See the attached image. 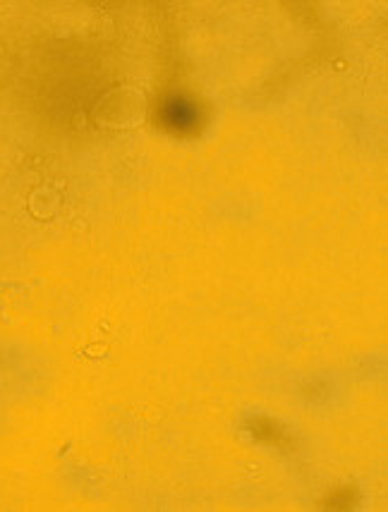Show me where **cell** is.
I'll use <instances>...</instances> for the list:
<instances>
[{"mask_svg":"<svg viewBox=\"0 0 388 512\" xmlns=\"http://www.w3.org/2000/svg\"><path fill=\"white\" fill-rule=\"evenodd\" d=\"M166 123L173 127H190L194 123V111L187 103L173 101L166 108Z\"/></svg>","mask_w":388,"mask_h":512,"instance_id":"cell-1","label":"cell"}]
</instances>
